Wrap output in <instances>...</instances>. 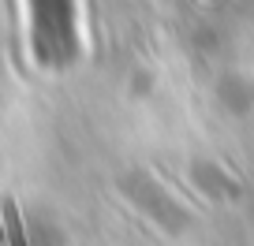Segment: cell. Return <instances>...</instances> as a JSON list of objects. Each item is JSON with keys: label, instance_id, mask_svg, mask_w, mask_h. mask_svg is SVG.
Wrapping results in <instances>:
<instances>
[{"label": "cell", "instance_id": "cell-1", "mask_svg": "<svg viewBox=\"0 0 254 246\" xmlns=\"http://www.w3.org/2000/svg\"><path fill=\"white\" fill-rule=\"evenodd\" d=\"M0 216H4V235H8V246H30V243H26V228H23V216H19L15 198H4V201H0Z\"/></svg>", "mask_w": 254, "mask_h": 246}]
</instances>
